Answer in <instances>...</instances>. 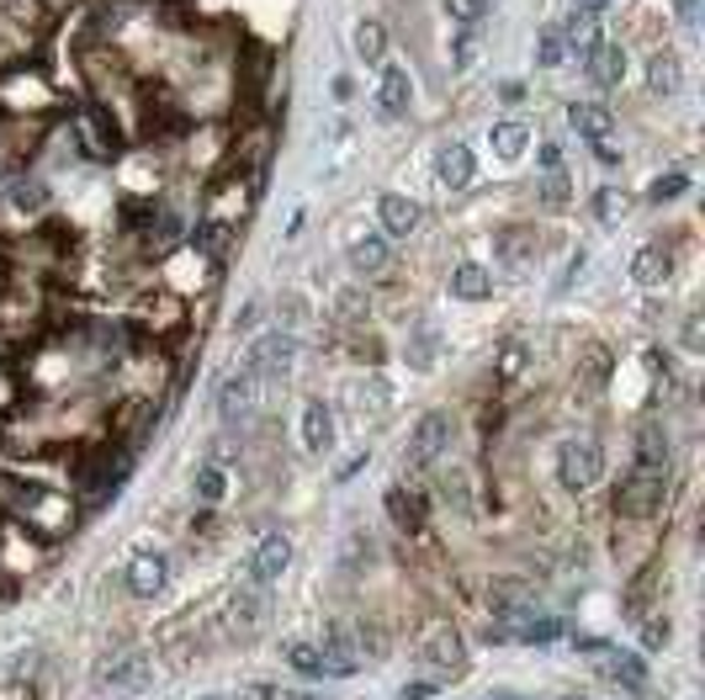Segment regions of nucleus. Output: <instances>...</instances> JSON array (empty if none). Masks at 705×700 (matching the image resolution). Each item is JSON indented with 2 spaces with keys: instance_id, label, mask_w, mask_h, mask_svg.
<instances>
[{
  "instance_id": "nucleus-1",
  "label": "nucleus",
  "mask_w": 705,
  "mask_h": 700,
  "mask_svg": "<svg viewBox=\"0 0 705 700\" xmlns=\"http://www.w3.org/2000/svg\"><path fill=\"white\" fill-rule=\"evenodd\" d=\"M663 478H668V440L647 425V430L636 435V467H632L626 494H621V509L626 515H647L663 499Z\"/></svg>"
},
{
  "instance_id": "nucleus-21",
  "label": "nucleus",
  "mask_w": 705,
  "mask_h": 700,
  "mask_svg": "<svg viewBox=\"0 0 705 700\" xmlns=\"http://www.w3.org/2000/svg\"><path fill=\"white\" fill-rule=\"evenodd\" d=\"M680 80H684V70H680L674 53H653V59H647V91H653V97H674Z\"/></svg>"
},
{
  "instance_id": "nucleus-27",
  "label": "nucleus",
  "mask_w": 705,
  "mask_h": 700,
  "mask_svg": "<svg viewBox=\"0 0 705 700\" xmlns=\"http://www.w3.org/2000/svg\"><path fill=\"white\" fill-rule=\"evenodd\" d=\"M525 250H535V234H531V229H520V234H499V255H504L514 271L525 266Z\"/></svg>"
},
{
  "instance_id": "nucleus-31",
  "label": "nucleus",
  "mask_w": 705,
  "mask_h": 700,
  "mask_svg": "<svg viewBox=\"0 0 705 700\" xmlns=\"http://www.w3.org/2000/svg\"><path fill=\"white\" fill-rule=\"evenodd\" d=\"M684 192H689V175H684V170H668V175H657L653 181V192L647 196H653V202H674V196H684Z\"/></svg>"
},
{
  "instance_id": "nucleus-5",
  "label": "nucleus",
  "mask_w": 705,
  "mask_h": 700,
  "mask_svg": "<svg viewBox=\"0 0 705 700\" xmlns=\"http://www.w3.org/2000/svg\"><path fill=\"white\" fill-rule=\"evenodd\" d=\"M451 446V419L446 414H425L419 425H413V440H409V457H403V473H425L430 461L440 457Z\"/></svg>"
},
{
  "instance_id": "nucleus-48",
  "label": "nucleus",
  "mask_w": 705,
  "mask_h": 700,
  "mask_svg": "<svg viewBox=\"0 0 705 700\" xmlns=\"http://www.w3.org/2000/svg\"><path fill=\"white\" fill-rule=\"evenodd\" d=\"M202 700H228V696H202Z\"/></svg>"
},
{
  "instance_id": "nucleus-15",
  "label": "nucleus",
  "mask_w": 705,
  "mask_h": 700,
  "mask_svg": "<svg viewBox=\"0 0 705 700\" xmlns=\"http://www.w3.org/2000/svg\"><path fill=\"white\" fill-rule=\"evenodd\" d=\"M255 398H260V377H249V372H234L218 393V409L223 419H239V414L255 409Z\"/></svg>"
},
{
  "instance_id": "nucleus-14",
  "label": "nucleus",
  "mask_w": 705,
  "mask_h": 700,
  "mask_svg": "<svg viewBox=\"0 0 705 700\" xmlns=\"http://www.w3.org/2000/svg\"><path fill=\"white\" fill-rule=\"evenodd\" d=\"M584 64H589V80H594V85H621V80H626V49H621V43H594Z\"/></svg>"
},
{
  "instance_id": "nucleus-17",
  "label": "nucleus",
  "mask_w": 705,
  "mask_h": 700,
  "mask_svg": "<svg viewBox=\"0 0 705 700\" xmlns=\"http://www.w3.org/2000/svg\"><path fill=\"white\" fill-rule=\"evenodd\" d=\"M568 122L579 128V139H589V144H605L610 133H615V118H610L605 106H594V101H579V106H568Z\"/></svg>"
},
{
  "instance_id": "nucleus-7",
  "label": "nucleus",
  "mask_w": 705,
  "mask_h": 700,
  "mask_svg": "<svg viewBox=\"0 0 705 700\" xmlns=\"http://www.w3.org/2000/svg\"><path fill=\"white\" fill-rule=\"evenodd\" d=\"M361 663H366V642L356 631H340V637H329L318 648V679H345V674H356Z\"/></svg>"
},
{
  "instance_id": "nucleus-9",
  "label": "nucleus",
  "mask_w": 705,
  "mask_h": 700,
  "mask_svg": "<svg viewBox=\"0 0 705 700\" xmlns=\"http://www.w3.org/2000/svg\"><path fill=\"white\" fill-rule=\"evenodd\" d=\"M266 621H270V605H266V589H260V584H249L244 595H234V605H228V631H234V637H255Z\"/></svg>"
},
{
  "instance_id": "nucleus-39",
  "label": "nucleus",
  "mask_w": 705,
  "mask_h": 700,
  "mask_svg": "<svg viewBox=\"0 0 705 700\" xmlns=\"http://www.w3.org/2000/svg\"><path fill=\"white\" fill-rule=\"evenodd\" d=\"M43 202H49L43 186H17V207H43Z\"/></svg>"
},
{
  "instance_id": "nucleus-22",
  "label": "nucleus",
  "mask_w": 705,
  "mask_h": 700,
  "mask_svg": "<svg viewBox=\"0 0 705 700\" xmlns=\"http://www.w3.org/2000/svg\"><path fill=\"white\" fill-rule=\"evenodd\" d=\"M488 144H493V154H499V160H520V154H525V144H531V128H525V122H493Z\"/></svg>"
},
{
  "instance_id": "nucleus-36",
  "label": "nucleus",
  "mask_w": 705,
  "mask_h": 700,
  "mask_svg": "<svg viewBox=\"0 0 705 700\" xmlns=\"http://www.w3.org/2000/svg\"><path fill=\"white\" fill-rule=\"evenodd\" d=\"M472 59H478V38H457V49H451V70H472Z\"/></svg>"
},
{
  "instance_id": "nucleus-33",
  "label": "nucleus",
  "mask_w": 705,
  "mask_h": 700,
  "mask_svg": "<svg viewBox=\"0 0 705 700\" xmlns=\"http://www.w3.org/2000/svg\"><path fill=\"white\" fill-rule=\"evenodd\" d=\"M446 11H451L462 27H478L488 17V0H446Z\"/></svg>"
},
{
  "instance_id": "nucleus-32",
  "label": "nucleus",
  "mask_w": 705,
  "mask_h": 700,
  "mask_svg": "<svg viewBox=\"0 0 705 700\" xmlns=\"http://www.w3.org/2000/svg\"><path fill=\"white\" fill-rule=\"evenodd\" d=\"M621 213H626V192H621V186H605V192L594 196V217H600V223H615Z\"/></svg>"
},
{
  "instance_id": "nucleus-18",
  "label": "nucleus",
  "mask_w": 705,
  "mask_h": 700,
  "mask_svg": "<svg viewBox=\"0 0 705 700\" xmlns=\"http://www.w3.org/2000/svg\"><path fill=\"white\" fill-rule=\"evenodd\" d=\"M488 292H493V271H488V266L462 261V266L451 271V297H462V303H483Z\"/></svg>"
},
{
  "instance_id": "nucleus-13",
  "label": "nucleus",
  "mask_w": 705,
  "mask_h": 700,
  "mask_svg": "<svg viewBox=\"0 0 705 700\" xmlns=\"http://www.w3.org/2000/svg\"><path fill=\"white\" fill-rule=\"evenodd\" d=\"M419 663H425V669H436V674H451V669H462V663H467L462 637H457V631H436V637L419 648Z\"/></svg>"
},
{
  "instance_id": "nucleus-28",
  "label": "nucleus",
  "mask_w": 705,
  "mask_h": 700,
  "mask_svg": "<svg viewBox=\"0 0 705 700\" xmlns=\"http://www.w3.org/2000/svg\"><path fill=\"white\" fill-rule=\"evenodd\" d=\"M535 59H541V70H558L562 59H568V43H562L558 27H546V32H541V43H535Z\"/></svg>"
},
{
  "instance_id": "nucleus-47",
  "label": "nucleus",
  "mask_w": 705,
  "mask_h": 700,
  "mask_svg": "<svg viewBox=\"0 0 705 700\" xmlns=\"http://www.w3.org/2000/svg\"><path fill=\"white\" fill-rule=\"evenodd\" d=\"M552 700H584V696H552Z\"/></svg>"
},
{
  "instance_id": "nucleus-41",
  "label": "nucleus",
  "mask_w": 705,
  "mask_h": 700,
  "mask_svg": "<svg viewBox=\"0 0 705 700\" xmlns=\"http://www.w3.org/2000/svg\"><path fill=\"white\" fill-rule=\"evenodd\" d=\"M520 362H525V345H510V351H504V362H499V372H504V377H514V372H520Z\"/></svg>"
},
{
  "instance_id": "nucleus-25",
  "label": "nucleus",
  "mask_w": 705,
  "mask_h": 700,
  "mask_svg": "<svg viewBox=\"0 0 705 700\" xmlns=\"http://www.w3.org/2000/svg\"><path fill=\"white\" fill-rule=\"evenodd\" d=\"M388 509H392V520H398L403 531H413V526L425 520V499H419V494H403V488H392L388 494Z\"/></svg>"
},
{
  "instance_id": "nucleus-29",
  "label": "nucleus",
  "mask_w": 705,
  "mask_h": 700,
  "mask_svg": "<svg viewBox=\"0 0 705 700\" xmlns=\"http://www.w3.org/2000/svg\"><path fill=\"white\" fill-rule=\"evenodd\" d=\"M196 494H202L207 505H218L223 494H228V473H223V467H202V473H196Z\"/></svg>"
},
{
  "instance_id": "nucleus-26",
  "label": "nucleus",
  "mask_w": 705,
  "mask_h": 700,
  "mask_svg": "<svg viewBox=\"0 0 705 700\" xmlns=\"http://www.w3.org/2000/svg\"><path fill=\"white\" fill-rule=\"evenodd\" d=\"M409 366L413 372H430V366H436V329H430V324L409 339Z\"/></svg>"
},
{
  "instance_id": "nucleus-19",
  "label": "nucleus",
  "mask_w": 705,
  "mask_h": 700,
  "mask_svg": "<svg viewBox=\"0 0 705 700\" xmlns=\"http://www.w3.org/2000/svg\"><path fill=\"white\" fill-rule=\"evenodd\" d=\"M303 446H308V452H329V446H335V414L324 409V404H308V409H303Z\"/></svg>"
},
{
  "instance_id": "nucleus-20",
  "label": "nucleus",
  "mask_w": 705,
  "mask_h": 700,
  "mask_svg": "<svg viewBox=\"0 0 705 700\" xmlns=\"http://www.w3.org/2000/svg\"><path fill=\"white\" fill-rule=\"evenodd\" d=\"M409 97H413L409 70H398V64H388V70H382V85H377V101H382V112H388V118H398V112H409Z\"/></svg>"
},
{
  "instance_id": "nucleus-38",
  "label": "nucleus",
  "mask_w": 705,
  "mask_h": 700,
  "mask_svg": "<svg viewBox=\"0 0 705 700\" xmlns=\"http://www.w3.org/2000/svg\"><path fill=\"white\" fill-rule=\"evenodd\" d=\"M430 696H436V679H413V684H403L398 700H430Z\"/></svg>"
},
{
  "instance_id": "nucleus-24",
  "label": "nucleus",
  "mask_w": 705,
  "mask_h": 700,
  "mask_svg": "<svg viewBox=\"0 0 705 700\" xmlns=\"http://www.w3.org/2000/svg\"><path fill=\"white\" fill-rule=\"evenodd\" d=\"M356 53H361L366 64H377V59L388 53V27H382V22H361V27H356Z\"/></svg>"
},
{
  "instance_id": "nucleus-34",
  "label": "nucleus",
  "mask_w": 705,
  "mask_h": 700,
  "mask_svg": "<svg viewBox=\"0 0 705 700\" xmlns=\"http://www.w3.org/2000/svg\"><path fill=\"white\" fill-rule=\"evenodd\" d=\"M287 663H293L297 674L318 679V648H314V642H293V648H287Z\"/></svg>"
},
{
  "instance_id": "nucleus-37",
  "label": "nucleus",
  "mask_w": 705,
  "mask_h": 700,
  "mask_svg": "<svg viewBox=\"0 0 705 700\" xmlns=\"http://www.w3.org/2000/svg\"><path fill=\"white\" fill-rule=\"evenodd\" d=\"M541 196H546V202L558 207L562 196H568V175H562V170H552V175H546V192H541Z\"/></svg>"
},
{
  "instance_id": "nucleus-11",
  "label": "nucleus",
  "mask_w": 705,
  "mask_h": 700,
  "mask_svg": "<svg viewBox=\"0 0 705 700\" xmlns=\"http://www.w3.org/2000/svg\"><path fill=\"white\" fill-rule=\"evenodd\" d=\"M436 181L446 192H467L472 186V149L467 144H446L436 154Z\"/></svg>"
},
{
  "instance_id": "nucleus-8",
  "label": "nucleus",
  "mask_w": 705,
  "mask_h": 700,
  "mask_svg": "<svg viewBox=\"0 0 705 700\" xmlns=\"http://www.w3.org/2000/svg\"><path fill=\"white\" fill-rule=\"evenodd\" d=\"M377 217H382V240H409L413 229L425 223V207L403 192H388L377 202Z\"/></svg>"
},
{
  "instance_id": "nucleus-3",
  "label": "nucleus",
  "mask_w": 705,
  "mask_h": 700,
  "mask_svg": "<svg viewBox=\"0 0 705 700\" xmlns=\"http://www.w3.org/2000/svg\"><path fill=\"white\" fill-rule=\"evenodd\" d=\"M101 684H106L112 696H144L149 684H154V658L139 648L117 652L112 663H101Z\"/></svg>"
},
{
  "instance_id": "nucleus-40",
  "label": "nucleus",
  "mask_w": 705,
  "mask_h": 700,
  "mask_svg": "<svg viewBox=\"0 0 705 700\" xmlns=\"http://www.w3.org/2000/svg\"><path fill=\"white\" fill-rule=\"evenodd\" d=\"M701 335H705V318L689 314V324H684V345H689V351H701Z\"/></svg>"
},
{
  "instance_id": "nucleus-10",
  "label": "nucleus",
  "mask_w": 705,
  "mask_h": 700,
  "mask_svg": "<svg viewBox=\"0 0 705 700\" xmlns=\"http://www.w3.org/2000/svg\"><path fill=\"white\" fill-rule=\"evenodd\" d=\"M287 562H293V541L287 536H266L260 547H255V557H249V584H276L282 574H287Z\"/></svg>"
},
{
  "instance_id": "nucleus-45",
  "label": "nucleus",
  "mask_w": 705,
  "mask_h": 700,
  "mask_svg": "<svg viewBox=\"0 0 705 700\" xmlns=\"http://www.w3.org/2000/svg\"><path fill=\"white\" fill-rule=\"evenodd\" d=\"M478 700H531V696H520V690H493V696H478Z\"/></svg>"
},
{
  "instance_id": "nucleus-44",
  "label": "nucleus",
  "mask_w": 705,
  "mask_h": 700,
  "mask_svg": "<svg viewBox=\"0 0 705 700\" xmlns=\"http://www.w3.org/2000/svg\"><path fill=\"white\" fill-rule=\"evenodd\" d=\"M499 97H504V101H510V106H514V101H525V85H520V80H510V85H504Z\"/></svg>"
},
{
  "instance_id": "nucleus-46",
  "label": "nucleus",
  "mask_w": 705,
  "mask_h": 700,
  "mask_svg": "<svg viewBox=\"0 0 705 700\" xmlns=\"http://www.w3.org/2000/svg\"><path fill=\"white\" fill-rule=\"evenodd\" d=\"M276 700H324V696H314V690H287V696H276Z\"/></svg>"
},
{
  "instance_id": "nucleus-42",
  "label": "nucleus",
  "mask_w": 705,
  "mask_h": 700,
  "mask_svg": "<svg viewBox=\"0 0 705 700\" xmlns=\"http://www.w3.org/2000/svg\"><path fill=\"white\" fill-rule=\"evenodd\" d=\"M282 690H270V684H249V690H239L234 700H276Z\"/></svg>"
},
{
  "instance_id": "nucleus-12",
  "label": "nucleus",
  "mask_w": 705,
  "mask_h": 700,
  "mask_svg": "<svg viewBox=\"0 0 705 700\" xmlns=\"http://www.w3.org/2000/svg\"><path fill=\"white\" fill-rule=\"evenodd\" d=\"M674 276V255L663 250V244H642L632 255V282L636 287H663Z\"/></svg>"
},
{
  "instance_id": "nucleus-6",
  "label": "nucleus",
  "mask_w": 705,
  "mask_h": 700,
  "mask_svg": "<svg viewBox=\"0 0 705 700\" xmlns=\"http://www.w3.org/2000/svg\"><path fill=\"white\" fill-rule=\"evenodd\" d=\"M293 356H297V339L293 335H266V339H255V345H249L244 372H249V377H260V383H276V377L293 366Z\"/></svg>"
},
{
  "instance_id": "nucleus-35",
  "label": "nucleus",
  "mask_w": 705,
  "mask_h": 700,
  "mask_svg": "<svg viewBox=\"0 0 705 700\" xmlns=\"http://www.w3.org/2000/svg\"><path fill=\"white\" fill-rule=\"evenodd\" d=\"M223 244H228V229H223V223H202V229H196V250L218 255Z\"/></svg>"
},
{
  "instance_id": "nucleus-43",
  "label": "nucleus",
  "mask_w": 705,
  "mask_h": 700,
  "mask_svg": "<svg viewBox=\"0 0 705 700\" xmlns=\"http://www.w3.org/2000/svg\"><path fill=\"white\" fill-rule=\"evenodd\" d=\"M573 11H579V17H600V11H605V0H573Z\"/></svg>"
},
{
  "instance_id": "nucleus-16",
  "label": "nucleus",
  "mask_w": 705,
  "mask_h": 700,
  "mask_svg": "<svg viewBox=\"0 0 705 700\" xmlns=\"http://www.w3.org/2000/svg\"><path fill=\"white\" fill-rule=\"evenodd\" d=\"M165 579H171V568H165V557H133L127 562V589L133 595H144V600H154L160 589H165Z\"/></svg>"
},
{
  "instance_id": "nucleus-30",
  "label": "nucleus",
  "mask_w": 705,
  "mask_h": 700,
  "mask_svg": "<svg viewBox=\"0 0 705 700\" xmlns=\"http://www.w3.org/2000/svg\"><path fill=\"white\" fill-rule=\"evenodd\" d=\"M562 43H573V53H584L589 59V49L600 43V32H594V17H573V27H568V38Z\"/></svg>"
},
{
  "instance_id": "nucleus-4",
  "label": "nucleus",
  "mask_w": 705,
  "mask_h": 700,
  "mask_svg": "<svg viewBox=\"0 0 705 700\" xmlns=\"http://www.w3.org/2000/svg\"><path fill=\"white\" fill-rule=\"evenodd\" d=\"M584 652L594 658V669L615 684H626L632 696H647V669H642V658L626 648H610V642H584Z\"/></svg>"
},
{
  "instance_id": "nucleus-23",
  "label": "nucleus",
  "mask_w": 705,
  "mask_h": 700,
  "mask_svg": "<svg viewBox=\"0 0 705 700\" xmlns=\"http://www.w3.org/2000/svg\"><path fill=\"white\" fill-rule=\"evenodd\" d=\"M388 240H382V234H366V240H356L350 244V266L356 271H382L388 266Z\"/></svg>"
},
{
  "instance_id": "nucleus-2",
  "label": "nucleus",
  "mask_w": 705,
  "mask_h": 700,
  "mask_svg": "<svg viewBox=\"0 0 705 700\" xmlns=\"http://www.w3.org/2000/svg\"><path fill=\"white\" fill-rule=\"evenodd\" d=\"M558 478H562V488H573V494H584V488L600 484V478H605V452H600V440H589V435L562 440Z\"/></svg>"
}]
</instances>
